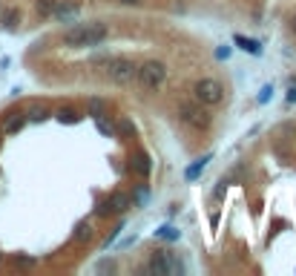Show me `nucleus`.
<instances>
[{
	"instance_id": "nucleus-1",
	"label": "nucleus",
	"mask_w": 296,
	"mask_h": 276,
	"mask_svg": "<svg viewBox=\"0 0 296 276\" xmlns=\"http://www.w3.org/2000/svg\"><path fill=\"white\" fill-rule=\"evenodd\" d=\"M107 37H109L107 23L92 21V23H78L72 29H66L61 41H64V46H69V49H81V46H101Z\"/></svg>"
},
{
	"instance_id": "nucleus-2",
	"label": "nucleus",
	"mask_w": 296,
	"mask_h": 276,
	"mask_svg": "<svg viewBox=\"0 0 296 276\" xmlns=\"http://www.w3.org/2000/svg\"><path fill=\"white\" fill-rule=\"evenodd\" d=\"M193 95L195 101L204 104V107H216V104L224 101V87L216 78H199L193 84Z\"/></svg>"
},
{
	"instance_id": "nucleus-3",
	"label": "nucleus",
	"mask_w": 296,
	"mask_h": 276,
	"mask_svg": "<svg viewBox=\"0 0 296 276\" xmlns=\"http://www.w3.org/2000/svg\"><path fill=\"white\" fill-rule=\"evenodd\" d=\"M107 75L112 84H118V87H127V84H132V81L138 78V66L132 64L130 58H112L107 64Z\"/></svg>"
},
{
	"instance_id": "nucleus-4",
	"label": "nucleus",
	"mask_w": 296,
	"mask_h": 276,
	"mask_svg": "<svg viewBox=\"0 0 296 276\" xmlns=\"http://www.w3.org/2000/svg\"><path fill=\"white\" fill-rule=\"evenodd\" d=\"M184 270V265L181 262H175L170 253H164V250H155V253L150 256V262L144 265V273H152V276H170V273H181Z\"/></svg>"
},
{
	"instance_id": "nucleus-5",
	"label": "nucleus",
	"mask_w": 296,
	"mask_h": 276,
	"mask_svg": "<svg viewBox=\"0 0 296 276\" xmlns=\"http://www.w3.org/2000/svg\"><path fill=\"white\" fill-rule=\"evenodd\" d=\"M167 78V66L161 61H147V64L138 66V81L144 89H159Z\"/></svg>"
},
{
	"instance_id": "nucleus-6",
	"label": "nucleus",
	"mask_w": 296,
	"mask_h": 276,
	"mask_svg": "<svg viewBox=\"0 0 296 276\" xmlns=\"http://www.w3.org/2000/svg\"><path fill=\"white\" fill-rule=\"evenodd\" d=\"M179 118L187 127H193V130H207L210 127V112L207 109H202L199 104H181L179 107Z\"/></svg>"
},
{
	"instance_id": "nucleus-7",
	"label": "nucleus",
	"mask_w": 296,
	"mask_h": 276,
	"mask_svg": "<svg viewBox=\"0 0 296 276\" xmlns=\"http://www.w3.org/2000/svg\"><path fill=\"white\" fill-rule=\"evenodd\" d=\"M130 170H132L135 175H141V179H147V175H150V170H152L150 155H147L144 150H135V153L130 155Z\"/></svg>"
},
{
	"instance_id": "nucleus-8",
	"label": "nucleus",
	"mask_w": 296,
	"mask_h": 276,
	"mask_svg": "<svg viewBox=\"0 0 296 276\" xmlns=\"http://www.w3.org/2000/svg\"><path fill=\"white\" fill-rule=\"evenodd\" d=\"M26 121H29V118H26V112H21V109H17V112H9V115L3 118V132H6V135H15V132H21L23 127H26Z\"/></svg>"
},
{
	"instance_id": "nucleus-9",
	"label": "nucleus",
	"mask_w": 296,
	"mask_h": 276,
	"mask_svg": "<svg viewBox=\"0 0 296 276\" xmlns=\"http://www.w3.org/2000/svg\"><path fill=\"white\" fill-rule=\"evenodd\" d=\"M107 112H109V101H104V98H98V95L87 98V115H92V118H107Z\"/></svg>"
},
{
	"instance_id": "nucleus-10",
	"label": "nucleus",
	"mask_w": 296,
	"mask_h": 276,
	"mask_svg": "<svg viewBox=\"0 0 296 276\" xmlns=\"http://www.w3.org/2000/svg\"><path fill=\"white\" fill-rule=\"evenodd\" d=\"M107 207L112 213H127L132 207V199L127 196V193H112V196L107 199Z\"/></svg>"
},
{
	"instance_id": "nucleus-11",
	"label": "nucleus",
	"mask_w": 296,
	"mask_h": 276,
	"mask_svg": "<svg viewBox=\"0 0 296 276\" xmlns=\"http://www.w3.org/2000/svg\"><path fill=\"white\" fill-rule=\"evenodd\" d=\"M78 15V6L75 3H64V0H58V6H55V12H52V17H58V21H72V17Z\"/></svg>"
},
{
	"instance_id": "nucleus-12",
	"label": "nucleus",
	"mask_w": 296,
	"mask_h": 276,
	"mask_svg": "<svg viewBox=\"0 0 296 276\" xmlns=\"http://www.w3.org/2000/svg\"><path fill=\"white\" fill-rule=\"evenodd\" d=\"M233 44H236V46H242V49H245V52H250V55H262V46H259V41H253V37L236 35V37H233Z\"/></svg>"
},
{
	"instance_id": "nucleus-13",
	"label": "nucleus",
	"mask_w": 296,
	"mask_h": 276,
	"mask_svg": "<svg viewBox=\"0 0 296 276\" xmlns=\"http://www.w3.org/2000/svg\"><path fill=\"white\" fill-rule=\"evenodd\" d=\"M55 118H58L61 124H78V121H81V115L75 112L72 107H61L58 112H55Z\"/></svg>"
},
{
	"instance_id": "nucleus-14",
	"label": "nucleus",
	"mask_w": 296,
	"mask_h": 276,
	"mask_svg": "<svg viewBox=\"0 0 296 276\" xmlns=\"http://www.w3.org/2000/svg\"><path fill=\"white\" fill-rule=\"evenodd\" d=\"M0 21H3V26H6V29H15L17 23H21V12H17V9H6Z\"/></svg>"
},
{
	"instance_id": "nucleus-15",
	"label": "nucleus",
	"mask_w": 296,
	"mask_h": 276,
	"mask_svg": "<svg viewBox=\"0 0 296 276\" xmlns=\"http://www.w3.org/2000/svg\"><path fill=\"white\" fill-rule=\"evenodd\" d=\"M26 118H29V121H46V118H49V109H46L44 104H35V107L26 112Z\"/></svg>"
},
{
	"instance_id": "nucleus-16",
	"label": "nucleus",
	"mask_w": 296,
	"mask_h": 276,
	"mask_svg": "<svg viewBox=\"0 0 296 276\" xmlns=\"http://www.w3.org/2000/svg\"><path fill=\"white\" fill-rule=\"evenodd\" d=\"M89 236H92V227H89V222H78V225H75L72 239H75V242H84V239H89Z\"/></svg>"
},
{
	"instance_id": "nucleus-17",
	"label": "nucleus",
	"mask_w": 296,
	"mask_h": 276,
	"mask_svg": "<svg viewBox=\"0 0 296 276\" xmlns=\"http://www.w3.org/2000/svg\"><path fill=\"white\" fill-rule=\"evenodd\" d=\"M55 6H58V0H37V3H35L37 15H44V17H52V12H55Z\"/></svg>"
},
{
	"instance_id": "nucleus-18",
	"label": "nucleus",
	"mask_w": 296,
	"mask_h": 276,
	"mask_svg": "<svg viewBox=\"0 0 296 276\" xmlns=\"http://www.w3.org/2000/svg\"><path fill=\"white\" fill-rule=\"evenodd\" d=\"M210 159H213V155H204V159H199V161H195V164H193V167H187V179H190V182H193V179H199V173H202V170L204 167H207V161Z\"/></svg>"
},
{
	"instance_id": "nucleus-19",
	"label": "nucleus",
	"mask_w": 296,
	"mask_h": 276,
	"mask_svg": "<svg viewBox=\"0 0 296 276\" xmlns=\"http://www.w3.org/2000/svg\"><path fill=\"white\" fill-rule=\"evenodd\" d=\"M132 132H135V127H132L130 118H121L115 127V135H124V138H132Z\"/></svg>"
},
{
	"instance_id": "nucleus-20",
	"label": "nucleus",
	"mask_w": 296,
	"mask_h": 276,
	"mask_svg": "<svg viewBox=\"0 0 296 276\" xmlns=\"http://www.w3.org/2000/svg\"><path fill=\"white\" fill-rule=\"evenodd\" d=\"M155 236H161V239H179V230H175V227H170V225H164L161 227V230H155Z\"/></svg>"
},
{
	"instance_id": "nucleus-21",
	"label": "nucleus",
	"mask_w": 296,
	"mask_h": 276,
	"mask_svg": "<svg viewBox=\"0 0 296 276\" xmlns=\"http://www.w3.org/2000/svg\"><path fill=\"white\" fill-rule=\"evenodd\" d=\"M95 121H98V130H101L104 135H115V127H112V124H107L104 118H95Z\"/></svg>"
},
{
	"instance_id": "nucleus-22",
	"label": "nucleus",
	"mask_w": 296,
	"mask_h": 276,
	"mask_svg": "<svg viewBox=\"0 0 296 276\" xmlns=\"http://www.w3.org/2000/svg\"><path fill=\"white\" fill-rule=\"evenodd\" d=\"M121 230H124V225H118V227H115V230H112V233H109V236H107V242H104V245H107V247H109V245H112V242H115V239H118V233H121Z\"/></svg>"
},
{
	"instance_id": "nucleus-23",
	"label": "nucleus",
	"mask_w": 296,
	"mask_h": 276,
	"mask_svg": "<svg viewBox=\"0 0 296 276\" xmlns=\"http://www.w3.org/2000/svg\"><path fill=\"white\" fill-rule=\"evenodd\" d=\"M270 95H273V89H270V87H265V89H262V95H259V104H265L267 98H270Z\"/></svg>"
},
{
	"instance_id": "nucleus-24",
	"label": "nucleus",
	"mask_w": 296,
	"mask_h": 276,
	"mask_svg": "<svg viewBox=\"0 0 296 276\" xmlns=\"http://www.w3.org/2000/svg\"><path fill=\"white\" fill-rule=\"evenodd\" d=\"M230 55V46H219L216 49V58H227Z\"/></svg>"
},
{
	"instance_id": "nucleus-25",
	"label": "nucleus",
	"mask_w": 296,
	"mask_h": 276,
	"mask_svg": "<svg viewBox=\"0 0 296 276\" xmlns=\"http://www.w3.org/2000/svg\"><path fill=\"white\" fill-rule=\"evenodd\" d=\"M288 104H296V87H290V92H288Z\"/></svg>"
},
{
	"instance_id": "nucleus-26",
	"label": "nucleus",
	"mask_w": 296,
	"mask_h": 276,
	"mask_svg": "<svg viewBox=\"0 0 296 276\" xmlns=\"http://www.w3.org/2000/svg\"><path fill=\"white\" fill-rule=\"evenodd\" d=\"M124 6H138V3H141V0H121Z\"/></svg>"
},
{
	"instance_id": "nucleus-27",
	"label": "nucleus",
	"mask_w": 296,
	"mask_h": 276,
	"mask_svg": "<svg viewBox=\"0 0 296 276\" xmlns=\"http://www.w3.org/2000/svg\"><path fill=\"white\" fill-rule=\"evenodd\" d=\"M293 29H296V21H293Z\"/></svg>"
}]
</instances>
